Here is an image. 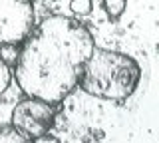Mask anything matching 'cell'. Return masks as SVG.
<instances>
[{
  "instance_id": "1",
  "label": "cell",
  "mask_w": 159,
  "mask_h": 143,
  "mask_svg": "<svg viewBox=\"0 0 159 143\" xmlns=\"http://www.w3.org/2000/svg\"><path fill=\"white\" fill-rule=\"evenodd\" d=\"M96 48L92 32L78 18L50 16L22 42L14 76L28 97L58 105L78 87L84 64Z\"/></svg>"
},
{
  "instance_id": "2",
  "label": "cell",
  "mask_w": 159,
  "mask_h": 143,
  "mask_svg": "<svg viewBox=\"0 0 159 143\" xmlns=\"http://www.w3.org/2000/svg\"><path fill=\"white\" fill-rule=\"evenodd\" d=\"M141 68L131 56L123 52L93 48L84 64L80 87L99 100L123 101L137 90Z\"/></svg>"
},
{
  "instance_id": "3",
  "label": "cell",
  "mask_w": 159,
  "mask_h": 143,
  "mask_svg": "<svg viewBox=\"0 0 159 143\" xmlns=\"http://www.w3.org/2000/svg\"><path fill=\"white\" fill-rule=\"evenodd\" d=\"M36 24L32 0H0V46H18Z\"/></svg>"
},
{
  "instance_id": "4",
  "label": "cell",
  "mask_w": 159,
  "mask_h": 143,
  "mask_svg": "<svg viewBox=\"0 0 159 143\" xmlns=\"http://www.w3.org/2000/svg\"><path fill=\"white\" fill-rule=\"evenodd\" d=\"M54 119H56L54 105L36 97H28L16 103V107L12 109V127L28 139L46 135L52 129Z\"/></svg>"
},
{
  "instance_id": "5",
  "label": "cell",
  "mask_w": 159,
  "mask_h": 143,
  "mask_svg": "<svg viewBox=\"0 0 159 143\" xmlns=\"http://www.w3.org/2000/svg\"><path fill=\"white\" fill-rule=\"evenodd\" d=\"M127 0H103V10L109 16V20H119L121 14L125 12Z\"/></svg>"
},
{
  "instance_id": "6",
  "label": "cell",
  "mask_w": 159,
  "mask_h": 143,
  "mask_svg": "<svg viewBox=\"0 0 159 143\" xmlns=\"http://www.w3.org/2000/svg\"><path fill=\"white\" fill-rule=\"evenodd\" d=\"M93 8V0H70V10L76 16H88Z\"/></svg>"
},
{
  "instance_id": "7",
  "label": "cell",
  "mask_w": 159,
  "mask_h": 143,
  "mask_svg": "<svg viewBox=\"0 0 159 143\" xmlns=\"http://www.w3.org/2000/svg\"><path fill=\"white\" fill-rule=\"evenodd\" d=\"M10 82H12V70H10V66L0 58V93L6 92Z\"/></svg>"
},
{
  "instance_id": "8",
  "label": "cell",
  "mask_w": 159,
  "mask_h": 143,
  "mask_svg": "<svg viewBox=\"0 0 159 143\" xmlns=\"http://www.w3.org/2000/svg\"><path fill=\"white\" fill-rule=\"evenodd\" d=\"M26 143H62V141L46 133V135H40V137H34V139H28Z\"/></svg>"
}]
</instances>
